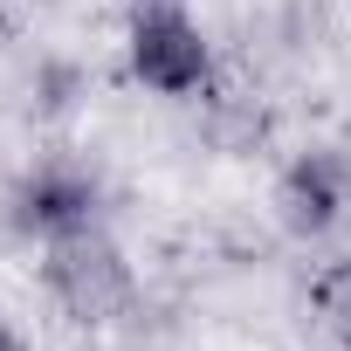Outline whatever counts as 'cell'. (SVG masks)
<instances>
[{
    "label": "cell",
    "mask_w": 351,
    "mask_h": 351,
    "mask_svg": "<svg viewBox=\"0 0 351 351\" xmlns=\"http://www.w3.org/2000/svg\"><path fill=\"white\" fill-rule=\"evenodd\" d=\"M56 289H62V303H69L76 317H110V310H124L131 276H124V262H117L104 241L69 234V241L56 248Z\"/></svg>",
    "instance_id": "6da1fadb"
},
{
    "label": "cell",
    "mask_w": 351,
    "mask_h": 351,
    "mask_svg": "<svg viewBox=\"0 0 351 351\" xmlns=\"http://www.w3.org/2000/svg\"><path fill=\"white\" fill-rule=\"evenodd\" d=\"M131 62H138V76L158 83V90H193L200 69H207V49H200V35H193L180 14H152V21H138V35H131Z\"/></svg>",
    "instance_id": "7a4b0ae2"
},
{
    "label": "cell",
    "mask_w": 351,
    "mask_h": 351,
    "mask_svg": "<svg viewBox=\"0 0 351 351\" xmlns=\"http://www.w3.org/2000/svg\"><path fill=\"white\" fill-rule=\"evenodd\" d=\"M282 207H289V221H296V228H324V221L344 207V158H330V152H310V158L289 172Z\"/></svg>",
    "instance_id": "3957f363"
},
{
    "label": "cell",
    "mask_w": 351,
    "mask_h": 351,
    "mask_svg": "<svg viewBox=\"0 0 351 351\" xmlns=\"http://www.w3.org/2000/svg\"><path fill=\"white\" fill-rule=\"evenodd\" d=\"M90 180H76V172H35V180L21 186V221L28 228H83L90 221Z\"/></svg>",
    "instance_id": "277c9868"
},
{
    "label": "cell",
    "mask_w": 351,
    "mask_h": 351,
    "mask_svg": "<svg viewBox=\"0 0 351 351\" xmlns=\"http://www.w3.org/2000/svg\"><path fill=\"white\" fill-rule=\"evenodd\" d=\"M0 351H14V337H8V330H0Z\"/></svg>",
    "instance_id": "5b68a950"
}]
</instances>
